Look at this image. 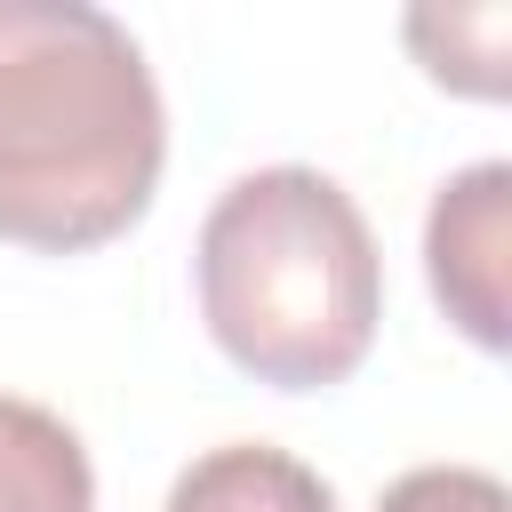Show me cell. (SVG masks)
I'll list each match as a JSON object with an SVG mask.
<instances>
[{
    "instance_id": "7a4b0ae2",
    "label": "cell",
    "mask_w": 512,
    "mask_h": 512,
    "mask_svg": "<svg viewBox=\"0 0 512 512\" xmlns=\"http://www.w3.org/2000/svg\"><path fill=\"white\" fill-rule=\"evenodd\" d=\"M192 288L216 352L272 392H328L344 384L384 320V256L360 200L304 168H248L216 192Z\"/></svg>"
},
{
    "instance_id": "277c9868",
    "label": "cell",
    "mask_w": 512,
    "mask_h": 512,
    "mask_svg": "<svg viewBox=\"0 0 512 512\" xmlns=\"http://www.w3.org/2000/svg\"><path fill=\"white\" fill-rule=\"evenodd\" d=\"M0 512H96L80 432L24 392H0Z\"/></svg>"
},
{
    "instance_id": "6da1fadb",
    "label": "cell",
    "mask_w": 512,
    "mask_h": 512,
    "mask_svg": "<svg viewBox=\"0 0 512 512\" xmlns=\"http://www.w3.org/2000/svg\"><path fill=\"white\" fill-rule=\"evenodd\" d=\"M168 160L136 32L88 0H0V240L80 256L120 240Z\"/></svg>"
},
{
    "instance_id": "5b68a950",
    "label": "cell",
    "mask_w": 512,
    "mask_h": 512,
    "mask_svg": "<svg viewBox=\"0 0 512 512\" xmlns=\"http://www.w3.org/2000/svg\"><path fill=\"white\" fill-rule=\"evenodd\" d=\"M160 512H336V496L304 456L264 448V440H232V448L192 456Z\"/></svg>"
},
{
    "instance_id": "3957f363",
    "label": "cell",
    "mask_w": 512,
    "mask_h": 512,
    "mask_svg": "<svg viewBox=\"0 0 512 512\" xmlns=\"http://www.w3.org/2000/svg\"><path fill=\"white\" fill-rule=\"evenodd\" d=\"M504 256H512V168H504V160H472L464 176H448V184L432 192L424 272H432L440 312H448L480 352H504V344H512Z\"/></svg>"
},
{
    "instance_id": "8992f818",
    "label": "cell",
    "mask_w": 512,
    "mask_h": 512,
    "mask_svg": "<svg viewBox=\"0 0 512 512\" xmlns=\"http://www.w3.org/2000/svg\"><path fill=\"white\" fill-rule=\"evenodd\" d=\"M504 40H512L504 8H416L408 16V48L456 96H504Z\"/></svg>"
},
{
    "instance_id": "52a82bcc",
    "label": "cell",
    "mask_w": 512,
    "mask_h": 512,
    "mask_svg": "<svg viewBox=\"0 0 512 512\" xmlns=\"http://www.w3.org/2000/svg\"><path fill=\"white\" fill-rule=\"evenodd\" d=\"M376 512H512V496L480 464H416L376 496Z\"/></svg>"
}]
</instances>
